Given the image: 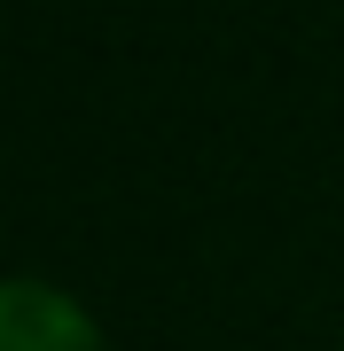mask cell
Listing matches in <instances>:
<instances>
[{"instance_id": "1", "label": "cell", "mask_w": 344, "mask_h": 351, "mask_svg": "<svg viewBox=\"0 0 344 351\" xmlns=\"http://www.w3.org/2000/svg\"><path fill=\"white\" fill-rule=\"evenodd\" d=\"M0 351H102L87 304L63 297L55 281L8 274L0 281Z\"/></svg>"}]
</instances>
